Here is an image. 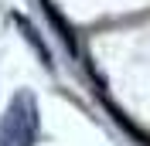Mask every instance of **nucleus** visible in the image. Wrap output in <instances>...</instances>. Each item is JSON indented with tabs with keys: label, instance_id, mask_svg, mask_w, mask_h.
I'll use <instances>...</instances> for the list:
<instances>
[{
	"label": "nucleus",
	"instance_id": "nucleus-1",
	"mask_svg": "<svg viewBox=\"0 0 150 146\" xmlns=\"http://www.w3.org/2000/svg\"><path fill=\"white\" fill-rule=\"evenodd\" d=\"M45 14L51 17V24L58 27V34H62V41L68 44V51H79V41H75V31L68 27V20H65V17H62V14L55 10V4H51V0H45Z\"/></svg>",
	"mask_w": 150,
	"mask_h": 146
}]
</instances>
